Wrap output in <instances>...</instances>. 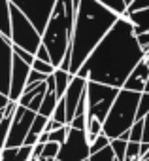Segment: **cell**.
<instances>
[{
    "instance_id": "cell-1",
    "label": "cell",
    "mask_w": 149,
    "mask_h": 161,
    "mask_svg": "<svg viewBox=\"0 0 149 161\" xmlns=\"http://www.w3.org/2000/svg\"><path fill=\"white\" fill-rule=\"evenodd\" d=\"M143 59L145 53L138 44L134 25L128 17L121 15L76 76L123 89L132 70Z\"/></svg>"
},
{
    "instance_id": "cell-2",
    "label": "cell",
    "mask_w": 149,
    "mask_h": 161,
    "mask_svg": "<svg viewBox=\"0 0 149 161\" xmlns=\"http://www.w3.org/2000/svg\"><path fill=\"white\" fill-rule=\"evenodd\" d=\"M121 15L111 12L98 0H81L76 10V25L72 34V64L70 74L76 76L96 46L111 31Z\"/></svg>"
},
{
    "instance_id": "cell-3",
    "label": "cell",
    "mask_w": 149,
    "mask_h": 161,
    "mask_svg": "<svg viewBox=\"0 0 149 161\" xmlns=\"http://www.w3.org/2000/svg\"><path fill=\"white\" fill-rule=\"evenodd\" d=\"M76 4L74 0H57L53 14L47 21V27L42 34L44 46L51 53L53 66H60L68 47L72 46V34L76 25Z\"/></svg>"
},
{
    "instance_id": "cell-4",
    "label": "cell",
    "mask_w": 149,
    "mask_h": 161,
    "mask_svg": "<svg viewBox=\"0 0 149 161\" xmlns=\"http://www.w3.org/2000/svg\"><path fill=\"white\" fill-rule=\"evenodd\" d=\"M141 93L130 91V89H121L106 121H104V135L113 138H119L123 133L130 131V127L138 119V106H140Z\"/></svg>"
},
{
    "instance_id": "cell-5",
    "label": "cell",
    "mask_w": 149,
    "mask_h": 161,
    "mask_svg": "<svg viewBox=\"0 0 149 161\" xmlns=\"http://www.w3.org/2000/svg\"><path fill=\"white\" fill-rule=\"evenodd\" d=\"M12 42H13V46H19L23 49L30 51L32 55H36L38 47L42 46V34H40V31L13 4H12Z\"/></svg>"
},
{
    "instance_id": "cell-6",
    "label": "cell",
    "mask_w": 149,
    "mask_h": 161,
    "mask_svg": "<svg viewBox=\"0 0 149 161\" xmlns=\"http://www.w3.org/2000/svg\"><path fill=\"white\" fill-rule=\"evenodd\" d=\"M119 87L113 86H106V84H98V82H87V110H89V118H96L102 123L106 121L117 95H119Z\"/></svg>"
},
{
    "instance_id": "cell-7",
    "label": "cell",
    "mask_w": 149,
    "mask_h": 161,
    "mask_svg": "<svg viewBox=\"0 0 149 161\" xmlns=\"http://www.w3.org/2000/svg\"><path fill=\"white\" fill-rule=\"evenodd\" d=\"M89 157H91V142H89L87 131L70 127L68 136H66L64 144L60 146L57 159H60V161H85Z\"/></svg>"
},
{
    "instance_id": "cell-8",
    "label": "cell",
    "mask_w": 149,
    "mask_h": 161,
    "mask_svg": "<svg viewBox=\"0 0 149 161\" xmlns=\"http://www.w3.org/2000/svg\"><path fill=\"white\" fill-rule=\"evenodd\" d=\"M10 2L17 6L32 21V25L40 31V34H44L57 0H10Z\"/></svg>"
},
{
    "instance_id": "cell-9",
    "label": "cell",
    "mask_w": 149,
    "mask_h": 161,
    "mask_svg": "<svg viewBox=\"0 0 149 161\" xmlns=\"http://www.w3.org/2000/svg\"><path fill=\"white\" fill-rule=\"evenodd\" d=\"M34 118H36V112H32L30 108H25V106H19L17 104L15 116L12 119L10 135H8V140H6V148L25 146V140H27V136L30 133V127L34 123Z\"/></svg>"
},
{
    "instance_id": "cell-10",
    "label": "cell",
    "mask_w": 149,
    "mask_h": 161,
    "mask_svg": "<svg viewBox=\"0 0 149 161\" xmlns=\"http://www.w3.org/2000/svg\"><path fill=\"white\" fill-rule=\"evenodd\" d=\"M12 64H13V42L0 32V93L8 97L12 87Z\"/></svg>"
},
{
    "instance_id": "cell-11",
    "label": "cell",
    "mask_w": 149,
    "mask_h": 161,
    "mask_svg": "<svg viewBox=\"0 0 149 161\" xmlns=\"http://www.w3.org/2000/svg\"><path fill=\"white\" fill-rule=\"evenodd\" d=\"M87 82L89 80H85L81 76H74L70 86H68V89H66V93H64V97H62L64 103H66V123L68 125H72L74 118H76L78 106H80L81 97H83V93L87 89Z\"/></svg>"
},
{
    "instance_id": "cell-12",
    "label": "cell",
    "mask_w": 149,
    "mask_h": 161,
    "mask_svg": "<svg viewBox=\"0 0 149 161\" xmlns=\"http://www.w3.org/2000/svg\"><path fill=\"white\" fill-rule=\"evenodd\" d=\"M32 66L25 63L19 55L13 53V64H12V87H10V101H19L21 95L25 93L28 76H30Z\"/></svg>"
},
{
    "instance_id": "cell-13",
    "label": "cell",
    "mask_w": 149,
    "mask_h": 161,
    "mask_svg": "<svg viewBox=\"0 0 149 161\" xmlns=\"http://www.w3.org/2000/svg\"><path fill=\"white\" fill-rule=\"evenodd\" d=\"M147 80H149V64H147L145 61H141V63L132 70V74L128 76V80L125 82L123 87H125V89H130V91L143 93Z\"/></svg>"
},
{
    "instance_id": "cell-14",
    "label": "cell",
    "mask_w": 149,
    "mask_h": 161,
    "mask_svg": "<svg viewBox=\"0 0 149 161\" xmlns=\"http://www.w3.org/2000/svg\"><path fill=\"white\" fill-rule=\"evenodd\" d=\"M59 101H60V99L57 97L55 78H53V74H51V76H49V80H47V93H45V97H44V103H42V108H40V112H38V114L51 118V116L55 114V108H57Z\"/></svg>"
},
{
    "instance_id": "cell-15",
    "label": "cell",
    "mask_w": 149,
    "mask_h": 161,
    "mask_svg": "<svg viewBox=\"0 0 149 161\" xmlns=\"http://www.w3.org/2000/svg\"><path fill=\"white\" fill-rule=\"evenodd\" d=\"M34 146H19V148H4L0 161H30Z\"/></svg>"
},
{
    "instance_id": "cell-16",
    "label": "cell",
    "mask_w": 149,
    "mask_h": 161,
    "mask_svg": "<svg viewBox=\"0 0 149 161\" xmlns=\"http://www.w3.org/2000/svg\"><path fill=\"white\" fill-rule=\"evenodd\" d=\"M0 32L12 40V2L0 0Z\"/></svg>"
},
{
    "instance_id": "cell-17",
    "label": "cell",
    "mask_w": 149,
    "mask_h": 161,
    "mask_svg": "<svg viewBox=\"0 0 149 161\" xmlns=\"http://www.w3.org/2000/svg\"><path fill=\"white\" fill-rule=\"evenodd\" d=\"M125 17H128V21L134 25L136 36H140V34H143V32H149V8H147V10L134 12V14L125 15Z\"/></svg>"
},
{
    "instance_id": "cell-18",
    "label": "cell",
    "mask_w": 149,
    "mask_h": 161,
    "mask_svg": "<svg viewBox=\"0 0 149 161\" xmlns=\"http://www.w3.org/2000/svg\"><path fill=\"white\" fill-rule=\"evenodd\" d=\"M47 121H49V118H47V116L36 114V118H34V123H32V127H30V133H28V136H27V140H25V144H27V146H34V144H38V140H40V135L45 131V125H47Z\"/></svg>"
},
{
    "instance_id": "cell-19",
    "label": "cell",
    "mask_w": 149,
    "mask_h": 161,
    "mask_svg": "<svg viewBox=\"0 0 149 161\" xmlns=\"http://www.w3.org/2000/svg\"><path fill=\"white\" fill-rule=\"evenodd\" d=\"M53 78H55V87H57V97L59 99H62L64 97V93H66V89H68V86H70V82H72V74L70 72H66V70H62V68H57L55 72H53Z\"/></svg>"
},
{
    "instance_id": "cell-20",
    "label": "cell",
    "mask_w": 149,
    "mask_h": 161,
    "mask_svg": "<svg viewBox=\"0 0 149 161\" xmlns=\"http://www.w3.org/2000/svg\"><path fill=\"white\" fill-rule=\"evenodd\" d=\"M110 146H111V150H113L115 157H117L119 161H125V155H126V148H128V140H125V138H113Z\"/></svg>"
},
{
    "instance_id": "cell-21",
    "label": "cell",
    "mask_w": 149,
    "mask_h": 161,
    "mask_svg": "<svg viewBox=\"0 0 149 161\" xmlns=\"http://www.w3.org/2000/svg\"><path fill=\"white\" fill-rule=\"evenodd\" d=\"M141 159V142H128L125 161H140Z\"/></svg>"
},
{
    "instance_id": "cell-22",
    "label": "cell",
    "mask_w": 149,
    "mask_h": 161,
    "mask_svg": "<svg viewBox=\"0 0 149 161\" xmlns=\"http://www.w3.org/2000/svg\"><path fill=\"white\" fill-rule=\"evenodd\" d=\"M98 2H102L104 6H108L117 15H125L126 14V2H125V0H98Z\"/></svg>"
},
{
    "instance_id": "cell-23",
    "label": "cell",
    "mask_w": 149,
    "mask_h": 161,
    "mask_svg": "<svg viewBox=\"0 0 149 161\" xmlns=\"http://www.w3.org/2000/svg\"><path fill=\"white\" fill-rule=\"evenodd\" d=\"M111 144V142H110ZM89 161H115V153L111 150V146H106L104 150L96 152V153H91Z\"/></svg>"
},
{
    "instance_id": "cell-24",
    "label": "cell",
    "mask_w": 149,
    "mask_h": 161,
    "mask_svg": "<svg viewBox=\"0 0 149 161\" xmlns=\"http://www.w3.org/2000/svg\"><path fill=\"white\" fill-rule=\"evenodd\" d=\"M143 138V119H136V123L130 127V140L128 142H141Z\"/></svg>"
},
{
    "instance_id": "cell-25",
    "label": "cell",
    "mask_w": 149,
    "mask_h": 161,
    "mask_svg": "<svg viewBox=\"0 0 149 161\" xmlns=\"http://www.w3.org/2000/svg\"><path fill=\"white\" fill-rule=\"evenodd\" d=\"M59 152H60V144H57V142H45L44 152H42V157H47V159H57Z\"/></svg>"
},
{
    "instance_id": "cell-26",
    "label": "cell",
    "mask_w": 149,
    "mask_h": 161,
    "mask_svg": "<svg viewBox=\"0 0 149 161\" xmlns=\"http://www.w3.org/2000/svg\"><path fill=\"white\" fill-rule=\"evenodd\" d=\"M51 118L57 119V121L62 123V125H68V123H66V103H64V99L59 101V104H57V108H55V114H53Z\"/></svg>"
},
{
    "instance_id": "cell-27",
    "label": "cell",
    "mask_w": 149,
    "mask_h": 161,
    "mask_svg": "<svg viewBox=\"0 0 149 161\" xmlns=\"http://www.w3.org/2000/svg\"><path fill=\"white\" fill-rule=\"evenodd\" d=\"M32 68L38 70V72H42V74H47V76H51V74L57 70V66H53L51 63H44V61H40V59H36V61L32 63Z\"/></svg>"
},
{
    "instance_id": "cell-28",
    "label": "cell",
    "mask_w": 149,
    "mask_h": 161,
    "mask_svg": "<svg viewBox=\"0 0 149 161\" xmlns=\"http://www.w3.org/2000/svg\"><path fill=\"white\" fill-rule=\"evenodd\" d=\"M110 142H111V138L110 136H106L104 133L91 144V153H96V152H100V150H104L106 146H110Z\"/></svg>"
},
{
    "instance_id": "cell-29",
    "label": "cell",
    "mask_w": 149,
    "mask_h": 161,
    "mask_svg": "<svg viewBox=\"0 0 149 161\" xmlns=\"http://www.w3.org/2000/svg\"><path fill=\"white\" fill-rule=\"evenodd\" d=\"M149 8V0H132V2L126 6V14L125 15H130L134 12H140V10H147Z\"/></svg>"
},
{
    "instance_id": "cell-30",
    "label": "cell",
    "mask_w": 149,
    "mask_h": 161,
    "mask_svg": "<svg viewBox=\"0 0 149 161\" xmlns=\"http://www.w3.org/2000/svg\"><path fill=\"white\" fill-rule=\"evenodd\" d=\"M149 114V93H141L140 106H138V119H143Z\"/></svg>"
},
{
    "instance_id": "cell-31",
    "label": "cell",
    "mask_w": 149,
    "mask_h": 161,
    "mask_svg": "<svg viewBox=\"0 0 149 161\" xmlns=\"http://www.w3.org/2000/svg\"><path fill=\"white\" fill-rule=\"evenodd\" d=\"M36 59H40V61H44V63H51V53H49V49L44 46V42H42V46L38 47V51H36ZM53 64V63H51Z\"/></svg>"
},
{
    "instance_id": "cell-32",
    "label": "cell",
    "mask_w": 149,
    "mask_h": 161,
    "mask_svg": "<svg viewBox=\"0 0 149 161\" xmlns=\"http://www.w3.org/2000/svg\"><path fill=\"white\" fill-rule=\"evenodd\" d=\"M138 44H140V46H141V49L145 51V49L149 47V32L140 34V36H138Z\"/></svg>"
},
{
    "instance_id": "cell-33",
    "label": "cell",
    "mask_w": 149,
    "mask_h": 161,
    "mask_svg": "<svg viewBox=\"0 0 149 161\" xmlns=\"http://www.w3.org/2000/svg\"><path fill=\"white\" fill-rule=\"evenodd\" d=\"M44 146H45V144H42V142H38V144H34V150H32V159H38V157H42V152H44Z\"/></svg>"
},
{
    "instance_id": "cell-34",
    "label": "cell",
    "mask_w": 149,
    "mask_h": 161,
    "mask_svg": "<svg viewBox=\"0 0 149 161\" xmlns=\"http://www.w3.org/2000/svg\"><path fill=\"white\" fill-rule=\"evenodd\" d=\"M8 104H10V97L4 95V93H0V110H4Z\"/></svg>"
},
{
    "instance_id": "cell-35",
    "label": "cell",
    "mask_w": 149,
    "mask_h": 161,
    "mask_svg": "<svg viewBox=\"0 0 149 161\" xmlns=\"http://www.w3.org/2000/svg\"><path fill=\"white\" fill-rule=\"evenodd\" d=\"M30 161H55V159H47V157H38V159H32V157H30Z\"/></svg>"
},
{
    "instance_id": "cell-36",
    "label": "cell",
    "mask_w": 149,
    "mask_h": 161,
    "mask_svg": "<svg viewBox=\"0 0 149 161\" xmlns=\"http://www.w3.org/2000/svg\"><path fill=\"white\" fill-rule=\"evenodd\" d=\"M4 116H6V108H4V110H0V123H2V119H4Z\"/></svg>"
},
{
    "instance_id": "cell-37",
    "label": "cell",
    "mask_w": 149,
    "mask_h": 161,
    "mask_svg": "<svg viewBox=\"0 0 149 161\" xmlns=\"http://www.w3.org/2000/svg\"><path fill=\"white\" fill-rule=\"evenodd\" d=\"M143 93H149V80H147V84H145V89H143Z\"/></svg>"
},
{
    "instance_id": "cell-38",
    "label": "cell",
    "mask_w": 149,
    "mask_h": 161,
    "mask_svg": "<svg viewBox=\"0 0 149 161\" xmlns=\"http://www.w3.org/2000/svg\"><path fill=\"white\" fill-rule=\"evenodd\" d=\"M143 53H145V57H149V47H147V49H145Z\"/></svg>"
},
{
    "instance_id": "cell-39",
    "label": "cell",
    "mask_w": 149,
    "mask_h": 161,
    "mask_svg": "<svg viewBox=\"0 0 149 161\" xmlns=\"http://www.w3.org/2000/svg\"><path fill=\"white\" fill-rule=\"evenodd\" d=\"M140 161H149V157H141V159H140Z\"/></svg>"
},
{
    "instance_id": "cell-40",
    "label": "cell",
    "mask_w": 149,
    "mask_h": 161,
    "mask_svg": "<svg viewBox=\"0 0 149 161\" xmlns=\"http://www.w3.org/2000/svg\"><path fill=\"white\" fill-rule=\"evenodd\" d=\"M55 161H60V159H55Z\"/></svg>"
},
{
    "instance_id": "cell-41",
    "label": "cell",
    "mask_w": 149,
    "mask_h": 161,
    "mask_svg": "<svg viewBox=\"0 0 149 161\" xmlns=\"http://www.w3.org/2000/svg\"><path fill=\"white\" fill-rule=\"evenodd\" d=\"M85 161H89V159H85Z\"/></svg>"
}]
</instances>
